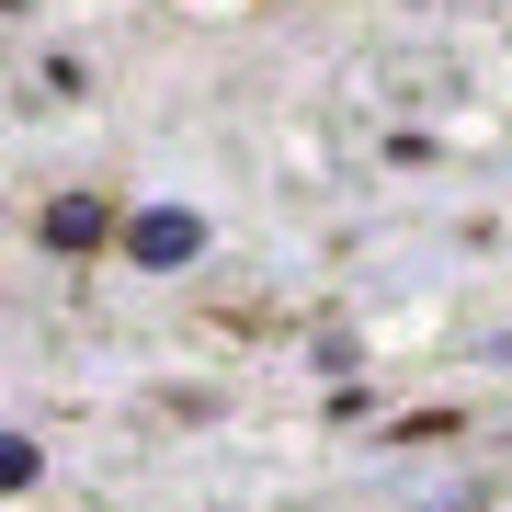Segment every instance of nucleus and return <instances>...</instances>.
<instances>
[{"label": "nucleus", "instance_id": "1", "mask_svg": "<svg viewBox=\"0 0 512 512\" xmlns=\"http://www.w3.org/2000/svg\"><path fill=\"white\" fill-rule=\"evenodd\" d=\"M126 251L148 262V274H171V262H194V251H205V217H194V205H148V217L126 228Z\"/></svg>", "mask_w": 512, "mask_h": 512}, {"label": "nucleus", "instance_id": "2", "mask_svg": "<svg viewBox=\"0 0 512 512\" xmlns=\"http://www.w3.org/2000/svg\"><path fill=\"white\" fill-rule=\"evenodd\" d=\"M46 251H103V205L92 194H57L46 205Z\"/></svg>", "mask_w": 512, "mask_h": 512}, {"label": "nucleus", "instance_id": "3", "mask_svg": "<svg viewBox=\"0 0 512 512\" xmlns=\"http://www.w3.org/2000/svg\"><path fill=\"white\" fill-rule=\"evenodd\" d=\"M23 478H35V444H23V433H0V490H23Z\"/></svg>", "mask_w": 512, "mask_h": 512}]
</instances>
